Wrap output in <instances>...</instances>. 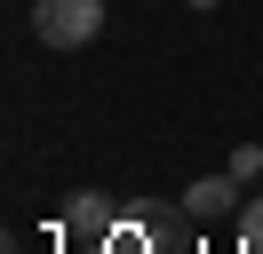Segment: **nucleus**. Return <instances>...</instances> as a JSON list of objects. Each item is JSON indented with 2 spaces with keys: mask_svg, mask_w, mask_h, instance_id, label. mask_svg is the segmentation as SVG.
<instances>
[{
  "mask_svg": "<svg viewBox=\"0 0 263 254\" xmlns=\"http://www.w3.org/2000/svg\"><path fill=\"white\" fill-rule=\"evenodd\" d=\"M32 32L48 48H88L104 32V0H32Z\"/></svg>",
  "mask_w": 263,
  "mask_h": 254,
  "instance_id": "f257e3e1",
  "label": "nucleus"
},
{
  "mask_svg": "<svg viewBox=\"0 0 263 254\" xmlns=\"http://www.w3.org/2000/svg\"><path fill=\"white\" fill-rule=\"evenodd\" d=\"M231 206H239V175H199V183L192 190H183V215H192V222H223L231 215Z\"/></svg>",
  "mask_w": 263,
  "mask_h": 254,
  "instance_id": "f03ea898",
  "label": "nucleus"
},
{
  "mask_svg": "<svg viewBox=\"0 0 263 254\" xmlns=\"http://www.w3.org/2000/svg\"><path fill=\"white\" fill-rule=\"evenodd\" d=\"M231 175H239V183H255V175H263V151H255V143H239V151H231Z\"/></svg>",
  "mask_w": 263,
  "mask_h": 254,
  "instance_id": "7ed1b4c3",
  "label": "nucleus"
},
{
  "mask_svg": "<svg viewBox=\"0 0 263 254\" xmlns=\"http://www.w3.org/2000/svg\"><path fill=\"white\" fill-rule=\"evenodd\" d=\"M239 230H247V246L263 254V199H247V222H239Z\"/></svg>",
  "mask_w": 263,
  "mask_h": 254,
  "instance_id": "20e7f679",
  "label": "nucleus"
},
{
  "mask_svg": "<svg viewBox=\"0 0 263 254\" xmlns=\"http://www.w3.org/2000/svg\"><path fill=\"white\" fill-rule=\"evenodd\" d=\"M183 8H215V0H183Z\"/></svg>",
  "mask_w": 263,
  "mask_h": 254,
  "instance_id": "39448f33",
  "label": "nucleus"
}]
</instances>
